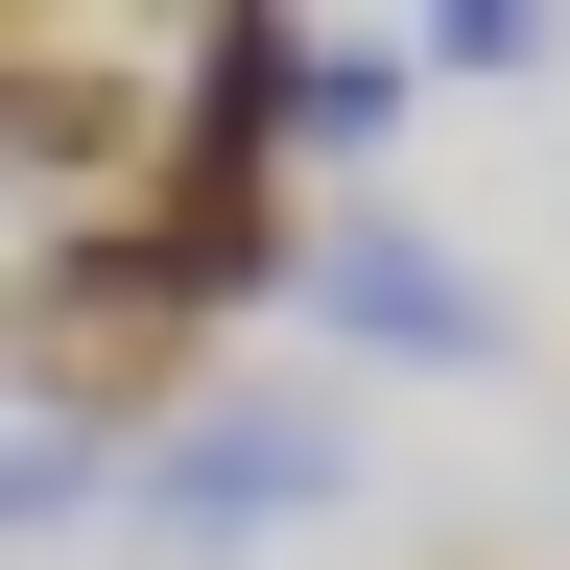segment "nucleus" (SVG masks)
<instances>
[{
    "label": "nucleus",
    "mask_w": 570,
    "mask_h": 570,
    "mask_svg": "<svg viewBox=\"0 0 570 570\" xmlns=\"http://www.w3.org/2000/svg\"><path fill=\"white\" fill-rule=\"evenodd\" d=\"M142 262H167V309H285L333 238L285 214V167H167L142 190Z\"/></svg>",
    "instance_id": "obj_3"
},
{
    "label": "nucleus",
    "mask_w": 570,
    "mask_h": 570,
    "mask_svg": "<svg viewBox=\"0 0 570 570\" xmlns=\"http://www.w3.org/2000/svg\"><path fill=\"white\" fill-rule=\"evenodd\" d=\"M0 499H24V547H71V523H96V499H119V452H96V428H71V404H24V475H0Z\"/></svg>",
    "instance_id": "obj_7"
},
{
    "label": "nucleus",
    "mask_w": 570,
    "mask_h": 570,
    "mask_svg": "<svg viewBox=\"0 0 570 570\" xmlns=\"http://www.w3.org/2000/svg\"><path fill=\"white\" fill-rule=\"evenodd\" d=\"M428 71L499 96V71H547V0H428Z\"/></svg>",
    "instance_id": "obj_8"
},
{
    "label": "nucleus",
    "mask_w": 570,
    "mask_h": 570,
    "mask_svg": "<svg viewBox=\"0 0 570 570\" xmlns=\"http://www.w3.org/2000/svg\"><path fill=\"white\" fill-rule=\"evenodd\" d=\"M309 309H333L356 356H404V381H475V356H499V285H475L452 238H404V214H356V238L309 262Z\"/></svg>",
    "instance_id": "obj_2"
},
{
    "label": "nucleus",
    "mask_w": 570,
    "mask_h": 570,
    "mask_svg": "<svg viewBox=\"0 0 570 570\" xmlns=\"http://www.w3.org/2000/svg\"><path fill=\"white\" fill-rule=\"evenodd\" d=\"M0 71H24L0 119H24V167H48V190H71V167H142V142H167V119H142V48H96V24H24Z\"/></svg>",
    "instance_id": "obj_5"
},
{
    "label": "nucleus",
    "mask_w": 570,
    "mask_h": 570,
    "mask_svg": "<svg viewBox=\"0 0 570 570\" xmlns=\"http://www.w3.org/2000/svg\"><path fill=\"white\" fill-rule=\"evenodd\" d=\"M404 96H428V24H333L309 48V142H381Z\"/></svg>",
    "instance_id": "obj_6"
},
{
    "label": "nucleus",
    "mask_w": 570,
    "mask_h": 570,
    "mask_svg": "<svg viewBox=\"0 0 570 570\" xmlns=\"http://www.w3.org/2000/svg\"><path fill=\"white\" fill-rule=\"evenodd\" d=\"M333 499H356V428L262 381V404H190V428H167L142 523H190V547H285V523H333Z\"/></svg>",
    "instance_id": "obj_1"
},
{
    "label": "nucleus",
    "mask_w": 570,
    "mask_h": 570,
    "mask_svg": "<svg viewBox=\"0 0 570 570\" xmlns=\"http://www.w3.org/2000/svg\"><path fill=\"white\" fill-rule=\"evenodd\" d=\"M309 48H333V24H285V0H238V24H190L167 167H285V142H309Z\"/></svg>",
    "instance_id": "obj_4"
}]
</instances>
